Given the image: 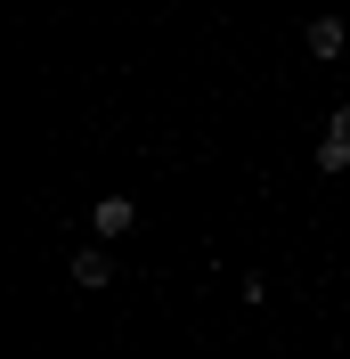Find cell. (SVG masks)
<instances>
[{
    "instance_id": "obj_4",
    "label": "cell",
    "mask_w": 350,
    "mask_h": 359,
    "mask_svg": "<svg viewBox=\"0 0 350 359\" xmlns=\"http://www.w3.org/2000/svg\"><path fill=\"white\" fill-rule=\"evenodd\" d=\"M74 286H106V253H74Z\"/></svg>"
},
{
    "instance_id": "obj_1",
    "label": "cell",
    "mask_w": 350,
    "mask_h": 359,
    "mask_svg": "<svg viewBox=\"0 0 350 359\" xmlns=\"http://www.w3.org/2000/svg\"><path fill=\"white\" fill-rule=\"evenodd\" d=\"M342 163H350V107H334L326 139H318V172H342Z\"/></svg>"
},
{
    "instance_id": "obj_3",
    "label": "cell",
    "mask_w": 350,
    "mask_h": 359,
    "mask_svg": "<svg viewBox=\"0 0 350 359\" xmlns=\"http://www.w3.org/2000/svg\"><path fill=\"white\" fill-rule=\"evenodd\" d=\"M342 17H309V57H342Z\"/></svg>"
},
{
    "instance_id": "obj_2",
    "label": "cell",
    "mask_w": 350,
    "mask_h": 359,
    "mask_svg": "<svg viewBox=\"0 0 350 359\" xmlns=\"http://www.w3.org/2000/svg\"><path fill=\"white\" fill-rule=\"evenodd\" d=\"M131 221H139V204H131V196H98V204H90V229H98V237H122Z\"/></svg>"
}]
</instances>
